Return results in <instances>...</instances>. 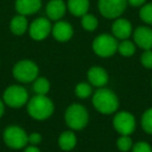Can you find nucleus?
Returning a JSON list of instances; mask_svg holds the SVG:
<instances>
[{
	"label": "nucleus",
	"mask_w": 152,
	"mask_h": 152,
	"mask_svg": "<svg viewBox=\"0 0 152 152\" xmlns=\"http://www.w3.org/2000/svg\"><path fill=\"white\" fill-rule=\"evenodd\" d=\"M46 13L49 19L59 20L66 13V4L63 0H51L46 7Z\"/></svg>",
	"instance_id": "16"
},
{
	"label": "nucleus",
	"mask_w": 152,
	"mask_h": 152,
	"mask_svg": "<svg viewBox=\"0 0 152 152\" xmlns=\"http://www.w3.org/2000/svg\"><path fill=\"white\" fill-rule=\"evenodd\" d=\"M3 140L13 149L23 148L28 143V135L19 126H9L3 133Z\"/></svg>",
	"instance_id": "6"
},
{
	"label": "nucleus",
	"mask_w": 152,
	"mask_h": 152,
	"mask_svg": "<svg viewBox=\"0 0 152 152\" xmlns=\"http://www.w3.org/2000/svg\"><path fill=\"white\" fill-rule=\"evenodd\" d=\"M93 49L97 55L101 57H108L115 54L118 50V43L116 38L107 34L98 36L93 42Z\"/></svg>",
	"instance_id": "4"
},
{
	"label": "nucleus",
	"mask_w": 152,
	"mask_h": 152,
	"mask_svg": "<svg viewBox=\"0 0 152 152\" xmlns=\"http://www.w3.org/2000/svg\"><path fill=\"white\" fill-rule=\"evenodd\" d=\"M142 126L146 132L152 134V108L147 110L142 117Z\"/></svg>",
	"instance_id": "23"
},
{
	"label": "nucleus",
	"mask_w": 152,
	"mask_h": 152,
	"mask_svg": "<svg viewBox=\"0 0 152 152\" xmlns=\"http://www.w3.org/2000/svg\"><path fill=\"white\" fill-rule=\"evenodd\" d=\"M58 145L65 151L72 150L76 145V137L72 131H65L59 135Z\"/></svg>",
	"instance_id": "18"
},
{
	"label": "nucleus",
	"mask_w": 152,
	"mask_h": 152,
	"mask_svg": "<svg viewBox=\"0 0 152 152\" xmlns=\"http://www.w3.org/2000/svg\"><path fill=\"white\" fill-rule=\"evenodd\" d=\"M52 34L55 40L59 42H66L69 41L73 36V28L68 22L59 21L53 26Z\"/></svg>",
	"instance_id": "14"
},
{
	"label": "nucleus",
	"mask_w": 152,
	"mask_h": 152,
	"mask_svg": "<svg viewBox=\"0 0 152 152\" xmlns=\"http://www.w3.org/2000/svg\"><path fill=\"white\" fill-rule=\"evenodd\" d=\"M89 0H69L68 9L72 15L76 17H83L89 10Z\"/></svg>",
	"instance_id": "17"
},
{
	"label": "nucleus",
	"mask_w": 152,
	"mask_h": 152,
	"mask_svg": "<svg viewBox=\"0 0 152 152\" xmlns=\"http://www.w3.org/2000/svg\"><path fill=\"white\" fill-rule=\"evenodd\" d=\"M117 146L123 152H126L132 147V141L128 135H122L117 141Z\"/></svg>",
	"instance_id": "26"
},
{
	"label": "nucleus",
	"mask_w": 152,
	"mask_h": 152,
	"mask_svg": "<svg viewBox=\"0 0 152 152\" xmlns=\"http://www.w3.org/2000/svg\"><path fill=\"white\" fill-rule=\"evenodd\" d=\"M127 0H99L98 7L103 17L107 19L118 18L124 13Z\"/></svg>",
	"instance_id": "7"
},
{
	"label": "nucleus",
	"mask_w": 152,
	"mask_h": 152,
	"mask_svg": "<svg viewBox=\"0 0 152 152\" xmlns=\"http://www.w3.org/2000/svg\"><path fill=\"white\" fill-rule=\"evenodd\" d=\"M27 99V91L21 86H11L3 94V100L11 107H21L26 103Z\"/></svg>",
	"instance_id": "8"
},
{
	"label": "nucleus",
	"mask_w": 152,
	"mask_h": 152,
	"mask_svg": "<svg viewBox=\"0 0 152 152\" xmlns=\"http://www.w3.org/2000/svg\"><path fill=\"white\" fill-rule=\"evenodd\" d=\"M93 104L99 113L110 115L118 110L119 100L113 91L108 89H100L94 94Z\"/></svg>",
	"instance_id": "1"
},
{
	"label": "nucleus",
	"mask_w": 152,
	"mask_h": 152,
	"mask_svg": "<svg viewBox=\"0 0 152 152\" xmlns=\"http://www.w3.org/2000/svg\"><path fill=\"white\" fill-rule=\"evenodd\" d=\"M114 127L122 135H129L134 131L135 119L130 113L120 112L114 118Z\"/></svg>",
	"instance_id": "9"
},
{
	"label": "nucleus",
	"mask_w": 152,
	"mask_h": 152,
	"mask_svg": "<svg viewBox=\"0 0 152 152\" xmlns=\"http://www.w3.org/2000/svg\"><path fill=\"white\" fill-rule=\"evenodd\" d=\"M41 141H42V137H41L40 133L34 132L31 133L30 135H28V143H30L32 146H36L38 144H40Z\"/></svg>",
	"instance_id": "29"
},
{
	"label": "nucleus",
	"mask_w": 152,
	"mask_h": 152,
	"mask_svg": "<svg viewBox=\"0 0 152 152\" xmlns=\"http://www.w3.org/2000/svg\"><path fill=\"white\" fill-rule=\"evenodd\" d=\"M51 31L50 21L46 18H38L29 27V34L34 40L42 41L49 36Z\"/></svg>",
	"instance_id": "10"
},
{
	"label": "nucleus",
	"mask_w": 152,
	"mask_h": 152,
	"mask_svg": "<svg viewBox=\"0 0 152 152\" xmlns=\"http://www.w3.org/2000/svg\"><path fill=\"white\" fill-rule=\"evenodd\" d=\"M88 78L91 85L94 87L101 88L108 81V75L106 71L101 67H93L88 72Z\"/></svg>",
	"instance_id": "13"
},
{
	"label": "nucleus",
	"mask_w": 152,
	"mask_h": 152,
	"mask_svg": "<svg viewBox=\"0 0 152 152\" xmlns=\"http://www.w3.org/2000/svg\"><path fill=\"white\" fill-rule=\"evenodd\" d=\"M67 125L74 130H80L85 128L89 121L88 112L80 104H72L67 108L65 114Z\"/></svg>",
	"instance_id": "3"
},
{
	"label": "nucleus",
	"mask_w": 152,
	"mask_h": 152,
	"mask_svg": "<svg viewBox=\"0 0 152 152\" xmlns=\"http://www.w3.org/2000/svg\"><path fill=\"white\" fill-rule=\"evenodd\" d=\"M24 152H41V151L39 148L36 147V146H29V147H27L25 150H24Z\"/></svg>",
	"instance_id": "31"
},
{
	"label": "nucleus",
	"mask_w": 152,
	"mask_h": 152,
	"mask_svg": "<svg viewBox=\"0 0 152 152\" xmlns=\"http://www.w3.org/2000/svg\"><path fill=\"white\" fill-rule=\"evenodd\" d=\"M141 63L144 67L151 69L152 68V51L146 50L141 56Z\"/></svg>",
	"instance_id": "27"
},
{
	"label": "nucleus",
	"mask_w": 152,
	"mask_h": 152,
	"mask_svg": "<svg viewBox=\"0 0 152 152\" xmlns=\"http://www.w3.org/2000/svg\"><path fill=\"white\" fill-rule=\"evenodd\" d=\"M75 93L79 98L85 99V98H88L92 94V87L89 85V83H80L76 86Z\"/></svg>",
	"instance_id": "24"
},
{
	"label": "nucleus",
	"mask_w": 152,
	"mask_h": 152,
	"mask_svg": "<svg viewBox=\"0 0 152 152\" xmlns=\"http://www.w3.org/2000/svg\"><path fill=\"white\" fill-rule=\"evenodd\" d=\"M3 113H4V106H3L2 101H1V100H0V118H1V117H2Z\"/></svg>",
	"instance_id": "32"
},
{
	"label": "nucleus",
	"mask_w": 152,
	"mask_h": 152,
	"mask_svg": "<svg viewBox=\"0 0 152 152\" xmlns=\"http://www.w3.org/2000/svg\"><path fill=\"white\" fill-rule=\"evenodd\" d=\"M27 29V20H26L25 16L19 15L13 18L11 22V30L14 34L17 36H21Z\"/></svg>",
	"instance_id": "19"
},
{
	"label": "nucleus",
	"mask_w": 152,
	"mask_h": 152,
	"mask_svg": "<svg viewBox=\"0 0 152 152\" xmlns=\"http://www.w3.org/2000/svg\"><path fill=\"white\" fill-rule=\"evenodd\" d=\"M145 1L146 0H128V2L132 7H141L143 3H145Z\"/></svg>",
	"instance_id": "30"
},
{
	"label": "nucleus",
	"mask_w": 152,
	"mask_h": 152,
	"mask_svg": "<svg viewBox=\"0 0 152 152\" xmlns=\"http://www.w3.org/2000/svg\"><path fill=\"white\" fill-rule=\"evenodd\" d=\"M81 25L85 28L86 30H89V31H93L97 28L98 26V20L96 19V17H94L93 15H89V14H86L85 16H83V19H81Z\"/></svg>",
	"instance_id": "21"
},
{
	"label": "nucleus",
	"mask_w": 152,
	"mask_h": 152,
	"mask_svg": "<svg viewBox=\"0 0 152 152\" xmlns=\"http://www.w3.org/2000/svg\"><path fill=\"white\" fill-rule=\"evenodd\" d=\"M132 152H152L150 145L146 142H137L132 147Z\"/></svg>",
	"instance_id": "28"
},
{
	"label": "nucleus",
	"mask_w": 152,
	"mask_h": 152,
	"mask_svg": "<svg viewBox=\"0 0 152 152\" xmlns=\"http://www.w3.org/2000/svg\"><path fill=\"white\" fill-rule=\"evenodd\" d=\"M140 18L148 24H152V3L144 5L140 11Z\"/></svg>",
	"instance_id": "25"
},
{
	"label": "nucleus",
	"mask_w": 152,
	"mask_h": 152,
	"mask_svg": "<svg viewBox=\"0 0 152 152\" xmlns=\"http://www.w3.org/2000/svg\"><path fill=\"white\" fill-rule=\"evenodd\" d=\"M13 74L17 80L21 83H30L37 78L39 74L38 66L31 61H21L15 65Z\"/></svg>",
	"instance_id": "5"
},
{
	"label": "nucleus",
	"mask_w": 152,
	"mask_h": 152,
	"mask_svg": "<svg viewBox=\"0 0 152 152\" xmlns=\"http://www.w3.org/2000/svg\"><path fill=\"white\" fill-rule=\"evenodd\" d=\"M118 50L120 52V54L123 55V56H131L134 53L135 47L132 42L125 40L118 45Z\"/></svg>",
	"instance_id": "22"
},
{
	"label": "nucleus",
	"mask_w": 152,
	"mask_h": 152,
	"mask_svg": "<svg viewBox=\"0 0 152 152\" xmlns=\"http://www.w3.org/2000/svg\"><path fill=\"white\" fill-rule=\"evenodd\" d=\"M50 89V83L45 77H39L34 79V91L37 95H46Z\"/></svg>",
	"instance_id": "20"
},
{
	"label": "nucleus",
	"mask_w": 152,
	"mask_h": 152,
	"mask_svg": "<svg viewBox=\"0 0 152 152\" xmlns=\"http://www.w3.org/2000/svg\"><path fill=\"white\" fill-rule=\"evenodd\" d=\"M42 0H16V11L20 15L27 16L37 13L41 9Z\"/></svg>",
	"instance_id": "12"
},
{
	"label": "nucleus",
	"mask_w": 152,
	"mask_h": 152,
	"mask_svg": "<svg viewBox=\"0 0 152 152\" xmlns=\"http://www.w3.org/2000/svg\"><path fill=\"white\" fill-rule=\"evenodd\" d=\"M54 106L45 95H36L30 99L27 105L28 114L36 120H45L52 115Z\"/></svg>",
	"instance_id": "2"
},
{
	"label": "nucleus",
	"mask_w": 152,
	"mask_h": 152,
	"mask_svg": "<svg viewBox=\"0 0 152 152\" xmlns=\"http://www.w3.org/2000/svg\"><path fill=\"white\" fill-rule=\"evenodd\" d=\"M135 44L145 50H151L152 48V29L146 26H140L133 34Z\"/></svg>",
	"instance_id": "11"
},
{
	"label": "nucleus",
	"mask_w": 152,
	"mask_h": 152,
	"mask_svg": "<svg viewBox=\"0 0 152 152\" xmlns=\"http://www.w3.org/2000/svg\"><path fill=\"white\" fill-rule=\"evenodd\" d=\"M112 30L115 38L120 39V40H126L128 37H130L132 32V27L128 20L118 19L113 24Z\"/></svg>",
	"instance_id": "15"
}]
</instances>
